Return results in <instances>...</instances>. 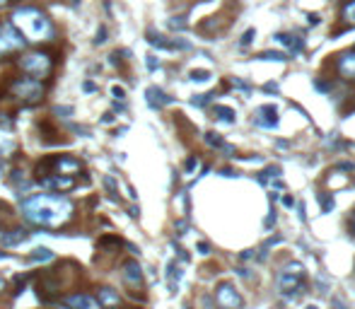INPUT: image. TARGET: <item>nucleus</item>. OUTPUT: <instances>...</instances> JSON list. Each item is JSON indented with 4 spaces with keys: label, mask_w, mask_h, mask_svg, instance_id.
I'll return each mask as SVG.
<instances>
[{
    "label": "nucleus",
    "mask_w": 355,
    "mask_h": 309,
    "mask_svg": "<svg viewBox=\"0 0 355 309\" xmlns=\"http://www.w3.org/2000/svg\"><path fill=\"white\" fill-rule=\"evenodd\" d=\"M46 169H54V174H65V176H75L82 172V162L70 155H58V157L46 159L44 165H39V174L46 172Z\"/></svg>",
    "instance_id": "423d86ee"
},
{
    "label": "nucleus",
    "mask_w": 355,
    "mask_h": 309,
    "mask_svg": "<svg viewBox=\"0 0 355 309\" xmlns=\"http://www.w3.org/2000/svg\"><path fill=\"white\" fill-rule=\"evenodd\" d=\"M65 307L70 309H102L99 300L92 297V295H85V293H75V295H68L65 297Z\"/></svg>",
    "instance_id": "9d476101"
},
{
    "label": "nucleus",
    "mask_w": 355,
    "mask_h": 309,
    "mask_svg": "<svg viewBox=\"0 0 355 309\" xmlns=\"http://www.w3.org/2000/svg\"><path fill=\"white\" fill-rule=\"evenodd\" d=\"M10 24H12L27 41H32V44L51 41L56 34L54 22H51L39 8H27V5H24V8H17L15 12L10 15Z\"/></svg>",
    "instance_id": "f03ea898"
},
{
    "label": "nucleus",
    "mask_w": 355,
    "mask_h": 309,
    "mask_svg": "<svg viewBox=\"0 0 355 309\" xmlns=\"http://www.w3.org/2000/svg\"><path fill=\"white\" fill-rule=\"evenodd\" d=\"M148 41L155 48H165V51H174V48H186L189 44H176V41H165V37H159L155 32H148Z\"/></svg>",
    "instance_id": "dca6fc26"
},
{
    "label": "nucleus",
    "mask_w": 355,
    "mask_h": 309,
    "mask_svg": "<svg viewBox=\"0 0 355 309\" xmlns=\"http://www.w3.org/2000/svg\"><path fill=\"white\" fill-rule=\"evenodd\" d=\"M20 68L22 72H27L29 78L37 80H46L54 72V58L46 51H29L20 58Z\"/></svg>",
    "instance_id": "7ed1b4c3"
},
{
    "label": "nucleus",
    "mask_w": 355,
    "mask_h": 309,
    "mask_svg": "<svg viewBox=\"0 0 355 309\" xmlns=\"http://www.w3.org/2000/svg\"><path fill=\"white\" fill-rule=\"evenodd\" d=\"M339 72L346 80H353L355 82V48L339 56Z\"/></svg>",
    "instance_id": "f8f14e48"
},
{
    "label": "nucleus",
    "mask_w": 355,
    "mask_h": 309,
    "mask_svg": "<svg viewBox=\"0 0 355 309\" xmlns=\"http://www.w3.org/2000/svg\"><path fill=\"white\" fill-rule=\"evenodd\" d=\"M198 249H201V254H208V251H210V246H208V244H203V242L198 244Z\"/></svg>",
    "instance_id": "72a5a7b5"
},
{
    "label": "nucleus",
    "mask_w": 355,
    "mask_h": 309,
    "mask_svg": "<svg viewBox=\"0 0 355 309\" xmlns=\"http://www.w3.org/2000/svg\"><path fill=\"white\" fill-rule=\"evenodd\" d=\"M205 143L210 145V148H222V150L232 152V148H229V145H225V140H222V138H218L215 133H205Z\"/></svg>",
    "instance_id": "412c9836"
},
{
    "label": "nucleus",
    "mask_w": 355,
    "mask_h": 309,
    "mask_svg": "<svg viewBox=\"0 0 355 309\" xmlns=\"http://www.w3.org/2000/svg\"><path fill=\"white\" fill-rule=\"evenodd\" d=\"M121 278L128 287H140L143 285V270L138 266V261H126L123 263V270H121Z\"/></svg>",
    "instance_id": "9b49d317"
},
{
    "label": "nucleus",
    "mask_w": 355,
    "mask_h": 309,
    "mask_svg": "<svg viewBox=\"0 0 355 309\" xmlns=\"http://www.w3.org/2000/svg\"><path fill=\"white\" fill-rule=\"evenodd\" d=\"M276 39H278V44H283V46H288L290 51H295V53H297V51L302 48V41H297L295 37H290V34H278Z\"/></svg>",
    "instance_id": "a211bd4d"
},
{
    "label": "nucleus",
    "mask_w": 355,
    "mask_h": 309,
    "mask_svg": "<svg viewBox=\"0 0 355 309\" xmlns=\"http://www.w3.org/2000/svg\"><path fill=\"white\" fill-rule=\"evenodd\" d=\"M336 309H339V307H336Z\"/></svg>",
    "instance_id": "a19ab883"
},
{
    "label": "nucleus",
    "mask_w": 355,
    "mask_h": 309,
    "mask_svg": "<svg viewBox=\"0 0 355 309\" xmlns=\"http://www.w3.org/2000/svg\"><path fill=\"white\" fill-rule=\"evenodd\" d=\"M208 78H210V72H205V70H193L191 72V80H193V82H205Z\"/></svg>",
    "instance_id": "393cba45"
},
{
    "label": "nucleus",
    "mask_w": 355,
    "mask_h": 309,
    "mask_svg": "<svg viewBox=\"0 0 355 309\" xmlns=\"http://www.w3.org/2000/svg\"><path fill=\"white\" fill-rule=\"evenodd\" d=\"M278 111L276 106H263V109H259V114H256V123L263 128H273L278 126V116H276Z\"/></svg>",
    "instance_id": "2eb2a0df"
},
{
    "label": "nucleus",
    "mask_w": 355,
    "mask_h": 309,
    "mask_svg": "<svg viewBox=\"0 0 355 309\" xmlns=\"http://www.w3.org/2000/svg\"><path fill=\"white\" fill-rule=\"evenodd\" d=\"M215 302H218L222 309H239L242 307V297H239V293H237L229 283L218 285V290H215Z\"/></svg>",
    "instance_id": "1a4fd4ad"
},
{
    "label": "nucleus",
    "mask_w": 355,
    "mask_h": 309,
    "mask_svg": "<svg viewBox=\"0 0 355 309\" xmlns=\"http://www.w3.org/2000/svg\"><path fill=\"white\" fill-rule=\"evenodd\" d=\"M148 68H150V70H155V68H157V61H155V56H148Z\"/></svg>",
    "instance_id": "7c9ffc66"
},
{
    "label": "nucleus",
    "mask_w": 355,
    "mask_h": 309,
    "mask_svg": "<svg viewBox=\"0 0 355 309\" xmlns=\"http://www.w3.org/2000/svg\"><path fill=\"white\" fill-rule=\"evenodd\" d=\"M314 87L319 89V92H329L331 85H329V82H324V80H314Z\"/></svg>",
    "instance_id": "a878e982"
},
{
    "label": "nucleus",
    "mask_w": 355,
    "mask_h": 309,
    "mask_svg": "<svg viewBox=\"0 0 355 309\" xmlns=\"http://www.w3.org/2000/svg\"><path fill=\"white\" fill-rule=\"evenodd\" d=\"M24 220L41 230H58L73 220L75 206L61 193H34L22 201Z\"/></svg>",
    "instance_id": "f257e3e1"
},
{
    "label": "nucleus",
    "mask_w": 355,
    "mask_h": 309,
    "mask_svg": "<svg viewBox=\"0 0 355 309\" xmlns=\"http://www.w3.org/2000/svg\"><path fill=\"white\" fill-rule=\"evenodd\" d=\"M111 92H114V97H118V99H123V97H126V92H123L121 87H114Z\"/></svg>",
    "instance_id": "2f4dec72"
},
{
    "label": "nucleus",
    "mask_w": 355,
    "mask_h": 309,
    "mask_svg": "<svg viewBox=\"0 0 355 309\" xmlns=\"http://www.w3.org/2000/svg\"><path fill=\"white\" fill-rule=\"evenodd\" d=\"M350 230L355 232V217H353V220H350Z\"/></svg>",
    "instance_id": "c9c22d12"
},
{
    "label": "nucleus",
    "mask_w": 355,
    "mask_h": 309,
    "mask_svg": "<svg viewBox=\"0 0 355 309\" xmlns=\"http://www.w3.org/2000/svg\"><path fill=\"white\" fill-rule=\"evenodd\" d=\"M10 0H0V8H3V5H8Z\"/></svg>",
    "instance_id": "e433bc0d"
},
{
    "label": "nucleus",
    "mask_w": 355,
    "mask_h": 309,
    "mask_svg": "<svg viewBox=\"0 0 355 309\" xmlns=\"http://www.w3.org/2000/svg\"><path fill=\"white\" fill-rule=\"evenodd\" d=\"M54 259V251L51 249H46V246H41V249H34L32 254H29V261H41V263H46Z\"/></svg>",
    "instance_id": "6ab92c4d"
},
{
    "label": "nucleus",
    "mask_w": 355,
    "mask_h": 309,
    "mask_svg": "<svg viewBox=\"0 0 355 309\" xmlns=\"http://www.w3.org/2000/svg\"><path fill=\"white\" fill-rule=\"evenodd\" d=\"M196 167H198V159H193V157H191L189 162H186V172H193Z\"/></svg>",
    "instance_id": "c85d7f7f"
},
{
    "label": "nucleus",
    "mask_w": 355,
    "mask_h": 309,
    "mask_svg": "<svg viewBox=\"0 0 355 309\" xmlns=\"http://www.w3.org/2000/svg\"><path fill=\"white\" fill-rule=\"evenodd\" d=\"M104 41H106V27H99V32H97L95 44H104Z\"/></svg>",
    "instance_id": "bb28decb"
},
{
    "label": "nucleus",
    "mask_w": 355,
    "mask_h": 309,
    "mask_svg": "<svg viewBox=\"0 0 355 309\" xmlns=\"http://www.w3.org/2000/svg\"><path fill=\"white\" fill-rule=\"evenodd\" d=\"M39 184L44 189H51L56 193H65V191L75 189V176H65V174H54V172H48V174H39Z\"/></svg>",
    "instance_id": "6e6552de"
},
{
    "label": "nucleus",
    "mask_w": 355,
    "mask_h": 309,
    "mask_svg": "<svg viewBox=\"0 0 355 309\" xmlns=\"http://www.w3.org/2000/svg\"><path fill=\"white\" fill-rule=\"evenodd\" d=\"M341 15H343V20L348 24H355V0H348L346 5H343V10H341Z\"/></svg>",
    "instance_id": "aec40b11"
},
{
    "label": "nucleus",
    "mask_w": 355,
    "mask_h": 309,
    "mask_svg": "<svg viewBox=\"0 0 355 309\" xmlns=\"http://www.w3.org/2000/svg\"><path fill=\"white\" fill-rule=\"evenodd\" d=\"M302 278H305L302 263H288L283 268V273L278 276V287H280V293H295V290H300Z\"/></svg>",
    "instance_id": "0eeeda50"
},
{
    "label": "nucleus",
    "mask_w": 355,
    "mask_h": 309,
    "mask_svg": "<svg viewBox=\"0 0 355 309\" xmlns=\"http://www.w3.org/2000/svg\"><path fill=\"white\" fill-rule=\"evenodd\" d=\"M104 186H106L111 193H116V184H114V179H111V176H104Z\"/></svg>",
    "instance_id": "cd10ccee"
},
{
    "label": "nucleus",
    "mask_w": 355,
    "mask_h": 309,
    "mask_svg": "<svg viewBox=\"0 0 355 309\" xmlns=\"http://www.w3.org/2000/svg\"><path fill=\"white\" fill-rule=\"evenodd\" d=\"M307 309H316V307H307Z\"/></svg>",
    "instance_id": "ea45409f"
},
{
    "label": "nucleus",
    "mask_w": 355,
    "mask_h": 309,
    "mask_svg": "<svg viewBox=\"0 0 355 309\" xmlns=\"http://www.w3.org/2000/svg\"><path fill=\"white\" fill-rule=\"evenodd\" d=\"M0 259H8V254H5V251H0Z\"/></svg>",
    "instance_id": "4c0bfd02"
},
{
    "label": "nucleus",
    "mask_w": 355,
    "mask_h": 309,
    "mask_svg": "<svg viewBox=\"0 0 355 309\" xmlns=\"http://www.w3.org/2000/svg\"><path fill=\"white\" fill-rule=\"evenodd\" d=\"M56 114H73V109H70V106H56Z\"/></svg>",
    "instance_id": "c756f323"
},
{
    "label": "nucleus",
    "mask_w": 355,
    "mask_h": 309,
    "mask_svg": "<svg viewBox=\"0 0 355 309\" xmlns=\"http://www.w3.org/2000/svg\"><path fill=\"white\" fill-rule=\"evenodd\" d=\"M252 37H254V29H249V32H246V37L242 39V46H244V44H252Z\"/></svg>",
    "instance_id": "473e14b6"
},
{
    "label": "nucleus",
    "mask_w": 355,
    "mask_h": 309,
    "mask_svg": "<svg viewBox=\"0 0 355 309\" xmlns=\"http://www.w3.org/2000/svg\"><path fill=\"white\" fill-rule=\"evenodd\" d=\"M99 246H102V249H109V246H121V239H118V237H102V239H99Z\"/></svg>",
    "instance_id": "5701e85b"
},
{
    "label": "nucleus",
    "mask_w": 355,
    "mask_h": 309,
    "mask_svg": "<svg viewBox=\"0 0 355 309\" xmlns=\"http://www.w3.org/2000/svg\"><path fill=\"white\" fill-rule=\"evenodd\" d=\"M215 114H218L222 121H227V123H232V121H235V111L227 109V106H215Z\"/></svg>",
    "instance_id": "4be33fe9"
},
{
    "label": "nucleus",
    "mask_w": 355,
    "mask_h": 309,
    "mask_svg": "<svg viewBox=\"0 0 355 309\" xmlns=\"http://www.w3.org/2000/svg\"><path fill=\"white\" fill-rule=\"evenodd\" d=\"M145 95H148V104H150L152 109H159V106H165V104L172 102V99H169V97H167L162 89H157V87H150Z\"/></svg>",
    "instance_id": "f3484780"
},
{
    "label": "nucleus",
    "mask_w": 355,
    "mask_h": 309,
    "mask_svg": "<svg viewBox=\"0 0 355 309\" xmlns=\"http://www.w3.org/2000/svg\"><path fill=\"white\" fill-rule=\"evenodd\" d=\"M29 239V232L27 230H10V232H3V237H0V244L3 246H17L22 244V242H27Z\"/></svg>",
    "instance_id": "4468645a"
},
{
    "label": "nucleus",
    "mask_w": 355,
    "mask_h": 309,
    "mask_svg": "<svg viewBox=\"0 0 355 309\" xmlns=\"http://www.w3.org/2000/svg\"><path fill=\"white\" fill-rule=\"evenodd\" d=\"M46 87H44V82L37 78H17L15 82H10V95L20 99L22 104H39L41 97H44Z\"/></svg>",
    "instance_id": "20e7f679"
},
{
    "label": "nucleus",
    "mask_w": 355,
    "mask_h": 309,
    "mask_svg": "<svg viewBox=\"0 0 355 309\" xmlns=\"http://www.w3.org/2000/svg\"><path fill=\"white\" fill-rule=\"evenodd\" d=\"M97 300H99L102 309H111V307H118L121 304V295L114 287H99L97 290Z\"/></svg>",
    "instance_id": "ddd939ff"
},
{
    "label": "nucleus",
    "mask_w": 355,
    "mask_h": 309,
    "mask_svg": "<svg viewBox=\"0 0 355 309\" xmlns=\"http://www.w3.org/2000/svg\"><path fill=\"white\" fill-rule=\"evenodd\" d=\"M3 285H5V283H3V280H0V290H3Z\"/></svg>",
    "instance_id": "58836bf2"
},
{
    "label": "nucleus",
    "mask_w": 355,
    "mask_h": 309,
    "mask_svg": "<svg viewBox=\"0 0 355 309\" xmlns=\"http://www.w3.org/2000/svg\"><path fill=\"white\" fill-rule=\"evenodd\" d=\"M259 58H266V61H285V53H276V51H263Z\"/></svg>",
    "instance_id": "b1692460"
},
{
    "label": "nucleus",
    "mask_w": 355,
    "mask_h": 309,
    "mask_svg": "<svg viewBox=\"0 0 355 309\" xmlns=\"http://www.w3.org/2000/svg\"><path fill=\"white\" fill-rule=\"evenodd\" d=\"M82 87H85V92H95V85H92V82H85V85H82Z\"/></svg>",
    "instance_id": "f704fd0d"
},
{
    "label": "nucleus",
    "mask_w": 355,
    "mask_h": 309,
    "mask_svg": "<svg viewBox=\"0 0 355 309\" xmlns=\"http://www.w3.org/2000/svg\"><path fill=\"white\" fill-rule=\"evenodd\" d=\"M24 46H27V39L17 32L12 24H10V22L0 24V58L12 56V53H20Z\"/></svg>",
    "instance_id": "39448f33"
}]
</instances>
